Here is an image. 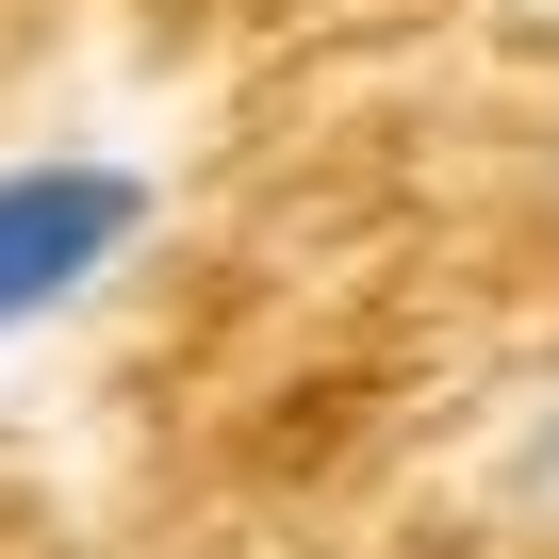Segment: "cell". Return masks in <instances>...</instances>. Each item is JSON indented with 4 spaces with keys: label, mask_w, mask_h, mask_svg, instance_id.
Segmentation results:
<instances>
[{
    "label": "cell",
    "mask_w": 559,
    "mask_h": 559,
    "mask_svg": "<svg viewBox=\"0 0 559 559\" xmlns=\"http://www.w3.org/2000/svg\"><path fill=\"white\" fill-rule=\"evenodd\" d=\"M132 247H148V165H99V148L0 165V346L50 330V313H83Z\"/></svg>",
    "instance_id": "1"
},
{
    "label": "cell",
    "mask_w": 559,
    "mask_h": 559,
    "mask_svg": "<svg viewBox=\"0 0 559 559\" xmlns=\"http://www.w3.org/2000/svg\"><path fill=\"white\" fill-rule=\"evenodd\" d=\"M493 493H510V510H526V526L559 543V379L526 395V428H510V461H493Z\"/></svg>",
    "instance_id": "2"
}]
</instances>
